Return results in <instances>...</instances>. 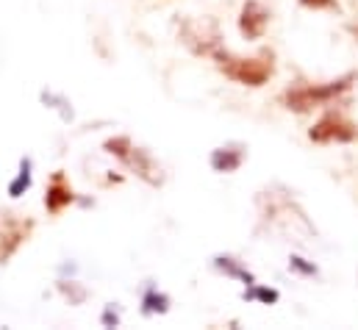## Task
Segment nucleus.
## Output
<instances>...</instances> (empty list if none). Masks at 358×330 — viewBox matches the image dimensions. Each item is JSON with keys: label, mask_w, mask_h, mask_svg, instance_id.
Listing matches in <instances>:
<instances>
[{"label": "nucleus", "mask_w": 358, "mask_h": 330, "mask_svg": "<svg viewBox=\"0 0 358 330\" xmlns=\"http://www.w3.org/2000/svg\"><path fill=\"white\" fill-rule=\"evenodd\" d=\"M267 22H269L267 8L259 0H248L245 8H242V17H239V31L248 39H262L264 31H267Z\"/></svg>", "instance_id": "nucleus-4"}, {"label": "nucleus", "mask_w": 358, "mask_h": 330, "mask_svg": "<svg viewBox=\"0 0 358 330\" xmlns=\"http://www.w3.org/2000/svg\"><path fill=\"white\" fill-rule=\"evenodd\" d=\"M306 8H336V0H300Z\"/></svg>", "instance_id": "nucleus-11"}, {"label": "nucleus", "mask_w": 358, "mask_h": 330, "mask_svg": "<svg viewBox=\"0 0 358 330\" xmlns=\"http://www.w3.org/2000/svg\"><path fill=\"white\" fill-rule=\"evenodd\" d=\"M356 125L350 120H345L342 114H325L311 131L308 139L317 145H328V142H353L356 139Z\"/></svg>", "instance_id": "nucleus-3"}, {"label": "nucleus", "mask_w": 358, "mask_h": 330, "mask_svg": "<svg viewBox=\"0 0 358 330\" xmlns=\"http://www.w3.org/2000/svg\"><path fill=\"white\" fill-rule=\"evenodd\" d=\"M70 203H73V189L64 183V175L56 172L53 180H50V189H48V194H45V206H48V211L59 214V211H64Z\"/></svg>", "instance_id": "nucleus-7"}, {"label": "nucleus", "mask_w": 358, "mask_h": 330, "mask_svg": "<svg viewBox=\"0 0 358 330\" xmlns=\"http://www.w3.org/2000/svg\"><path fill=\"white\" fill-rule=\"evenodd\" d=\"M214 59H217V67L234 78V81L245 83V86H262L267 83V78L272 76L275 64H272V53H262L259 59H236L231 53H222V50H214Z\"/></svg>", "instance_id": "nucleus-1"}, {"label": "nucleus", "mask_w": 358, "mask_h": 330, "mask_svg": "<svg viewBox=\"0 0 358 330\" xmlns=\"http://www.w3.org/2000/svg\"><path fill=\"white\" fill-rule=\"evenodd\" d=\"M125 164L131 166V169H136V175L139 178H145L148 183H162V169L153 164V159L145 153V150H139V148H131V153L122 159Z\"/></svg>", "instance_id": "nucleus-6"}, {"label": "nucleus", "mask_w": 358, "mask_h": 330, "mask_svg": "<svg viewBox=\"0 0 358 330\" xmlns=\"http://www.w3.org/2000/svg\"><path fill=\"white\" fill-rule=\"evenodd\" d=\"M28 231H31V222H17V220H6V228L0 231V264L8 261L17 248L28 239Z\"/></svg>", "instance_id": "nucleus-5"}, {"label": "nucleus", "mask_w": 358, "mask_h": 330, "mask_svg": "<svg viewBox=\"0 0 358 330\" xmlns=\"http://www.w3.org/2000/svg\"><path fill=\"white\" fill-rule=\"evenodd\" d=\"M259 297H262L264 303H275V300H278V292H272V289H259Z\"/></svg>", "instance_id": "nucleus-13"}, {"label": "nucleus", "mask_w": 358, "mask_h": 330, "mask_svg": "<svg viewBox=\"0 0 358 330\" xmlns=\"http://www.w3.org/2000/svg\"><path fill=\"white\" fill-rule=\"evenodd\" d=\"M353 78H356V76H345V78L325 83V86H300V89H292V92L283 94V103H286V108L300 111V114H303V111H311L314 106L328 103V100H334L336 94H342V92L350 86Z\"/></svg>", "instance_id": "nucleus-2"}, {"label": "nucleus", "mask_w": 358, "mask_h": 330, "mask_svg": "<svg viewBox=\"0 0 358 330\" xmlns=\"http://www.w3.org/2000/svg\"><path fill=\"white\" fill-rule=\"evenodd\" d=\"M242 150H234V148H220V150H214V156H211V166L217 169V172H234V169H239L242 166Z\"/></svg>", "instance_id": "nucleus-8"}, {"label": "nucleus", "mask_w": 358, "mask_h": 330, "mask_svg": "<svg viewBox=\"0 0 358 330\" xmlns=\"http://www.w3.org/2000/svg\"><path fill=\"white\" fill-rule=\"evenodd\" d=\"M145 311H159V314H164L167 311V297L164 294H148L145 297Z\"/></svg>", "instance_id": "nucleus-10"}, {"label": "nucleus", "mask_w": 358, "mask_h": 330, "mask_svg": "<svg viewBox=\"0 0 358 330\" xmlns=\"http://www.w3.org/2000/svg\"><path fill=\"white\" fill-rule=\"evenodd\" d=\"M292 266H297L300 272H308V275H314V272H317L314 266H308V264H303V258H292Z\"/></svg>", "instance_id": "nucleus-12"}, {"label": "nucleus", "mask_w": 358, "mask_h": 330, "mask_svg": "<svg viewBox=\"0 0 358 330\" xmlns=\"http://www.w3.org/2000/svg\"><path fill=\"white\" fill-rule=\"evenodd\" d=\"M28 186H31V172H28V162H25V164H22V172L17 175V180L8 186V194H11V197H20Z\"/></svg>", "instance_id": "nucleus-9"}]
</instances>
